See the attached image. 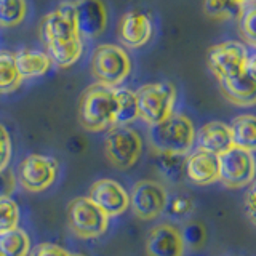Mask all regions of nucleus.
Returning a JSON list of instances; mask_svg holds the SVG:
<instances>
[{"label": "nucleus", "mask_w": 256, "mask_h": 256, "mask_svg": "<svg viewBox=\"0 0 256 256\" xmlns=\"http://www.w3.org/2000/svg\"><path fill=\"white\" fill-rule=\"evenodd\" d=\"M117 86L93 84L85 88L78 102V122L86 132H104L116 126Z\"/></svg>", "instance_id": "f257e3e1"}, {"label": "nucleus", "mask_w": 256, "mask_h": 256, "mask_svg": "<svg viewBox=\"0 0 256 256\" xmlns=\"http://www.w3.org/2000/svg\"><path fill=\"white\" fill-rule=\"evenodd\" d=\"M149 144L156 152L188 156L196 144V126L184 114H173L149 126Z\"/></svg>", "instance_id": "f03ea898"}, {"label": "nucleus", "mask_w": 256, "mask_h": 256, "mask_svg": "<svg viewBox=\"0 0 256 256\" xmlns=\"http://www.w3.org/2000/svg\"><path fill=\"white\" fill-rule=\"evenodd\" d=\"M90 68L96 84L116 88L122 85L130 76L132 60L124 46L101 44L94 48Z\"/></svg>", "instance_id": "7ed1b4c3"}, {"label": "nucleus", "mask_w": 256, "mask_h": 256, "mask_svg": "<svg viewBox=\"0 0 256 256\" xmlns=\"http://www.w3.org/2000/svg\"><path fill=\"white\" fill-rule=\"evenodd\" d=\"M138 116L149 126L162 122L174 112L176 86L172 82H152L141 85L134 92Z\"/></svg>", "instance_id": "20e7f679"}, {"label": "nucleus", "mask_w": 256, "mask_h": 256, "mask_svg": "<svg viewBox=\"0 0 256 256\" xmlns=\"http://www.w3.org/2000/svg\"><path fill=\"white\" fill-rule=\"evenodd\" d=\"M104 152L112 166L128 170L138 164L142 154V140L140 133L128 125L112 126L104 141Z\"/></svg>", "instance_id": "39448f33"}, {"label": "nucleus", "mask_w": 256, "mask_h": 256, "mask_svg": "<svg viewBox=\"0 0 256 256\" xmlns=\"http://www.w3.org/2000/svg\"><path fill=\"white\" fill-rule=\"evenodd\" d=\"M69 228L78 238H98L106 234L109 216L90 197H76L68 208Z\"/></svg>", "instance_id": "423d86ee"}, {"label": "nucleus", "mask_w": 256, "mask_h": 256, "mask_svg": "<svg viewBox=\"0 0 256 256\" xmlns=\"http://www.w3.org/2000/svg\"><path fill=\"white\" fill-rule=\"evenodd\" d=\"M220 181L229 189L250 186L256 178V160L253 152L232 146L218 156Z\"/></svg>", "instance_id": "0eeeda50"}, {"label": "nucleus", "mask_w": 256, "mask_h": 256, "mask_svg": "<svg viewBox=\"0 0 256 256\" xmlns=\"http://www.w3.org/2000/svg\"><path fill=\"white\" fill-rule=\"evenodd\" d=\"M40 37H42L45 46L68 44L82 38L77 28L74 4L64 2L58 8L46 13L40 22Z\"/></svg>", "instance_id": "6e6552de"}, {"label": "nucleus", "mask_w": 256, "mask_h": 256, "mask_svg": "<svg viewBox=\"0 0 256 256\" xmlns=\"http://www.w3.org/2000/svg\"><path fill=\"white\" fill-rule=\"evenodd\" d=\"M248 52L242 42L226 40L218 45H213L206 52L208 68L216 78H226L242 74L246 70Z\"/></svg>", "instance_id": "1a4fd4ad"}, {"label": "nucleus", "mask_w": 256, "mask_h": 256, "mask_svg": "<svg viewBox=\"0 0 256 256\" xmlns=\"http://www.w3.org/2000/svg\"><path fill=\"white\" fill-rule=\"evenodd\" d=\"M168 192L164 184L152 180L138 181L130 192V206L142 221H152L165 213Z\"/></svg>", "instance_id": "9d476101"}, {"label": "nucleus", "mask_w": 256, "mask_h": 256, "mask_svg": "<svg viewBox=\"0 0 256 256\" xmlns=\"http://www.w3.org/2000/svg\"><path fill=\"white\" fill-rule=\"evenodd\" d=\"M60 165L50 156L30 154L20 164L18 176L21 186L29 192H42L52 188L58 178Z\"/></svg>", "instance_id": "9b49d317"}, {"label": "nucleus", "mask_w": 256, "mask_h": 256, "mask_svg": "<svg viewBox=\"0 0 256 256\" xmlns=\"http://www.w3.org/2000/svg\"><path fill=\"white\" fill-rule=\"evenodd\" d=\"M88 197H90L109 218H112V216H120L128 210V206H130V194L125 190L122 184L109 178L94 181L90 188Z\"/></svg>", "instance_id": "f8f14e48"}, {"label": "nucleus", "mask_w": 256, "mask_h": 256, "mask_svg": "<svg viewBox=\"0 0 256 256\" xmlns=\"http://www.w3.org/2000/svg\"><path fill=\"white\" fill-rule=\"evenodd\" d=\"M76 18L78 34L85 38H98L108 28V8L102 0H76Z\"/></svg>", "instance_id": "ddd939ff"}, {"label": "nucleus", "mask_w": 256, "mask_h": 256, "mask_svg": "<svg viewBox=\"0 0 256 256\" xmlns=\"http://www.w3.org/2000/svg\"><path fill=\"white\" fill-rule=\"evenodd\" d=\"M184 176L196 186H210L220 181L218 156L202 149L189 152L184 158Z\"/></svg>", "instance_id": "4468645a"}, {"label": "nucleus", "mask_w": 256, "mask_h": 256, "mask_svg": "<svg viewBox=\"0 0 256 256\" xmlns=\"http://www.w3.org/2000/svg\"><path fill=\"white\" fill-rule=\"evenodd\" d=\"M184 250L181 230L170 222L157 224L146 238L148 256H184Z\"/></svg>", "instance_id": "2eb2a0df"}, {"label": "nucleus", "mask_w": 256, "mask_h": 256, "mask_svg": "<svg viewBox=\"0 0 256 256\" xmlns=\"http://www.w3.org/2000/svg\"><path fill=\"white\" fill-rule=\"evenodd\" d=\"M154 34L152 20L142 12H126L118 22V38L128 48H141Z\"/></svg>", "instance_id": "dca6fc26"}, {"label": "nucleus", "mask_w": 256, "mask_h": 256, "mask_svg": "<svg viewBox=\"0 0 256 256\" xmlns=\"http://www.w3.org/2000/svg\"><path fill=\"white\" fill-rule=\"evenodd\" d=\"M222 96L237 108L256 106V78L248 70L218 80Z\"/></svg>", "instance_id": "f3484780"}, {"label": "nucleus", "mask_w": 256, "mask_h": 256, "mask_svg": "<svg viewBox=\"0 0 256 256\" xmlns=\"http://www.w3.org/2000/svg\"><path fill=\"white\" fill-rule=\"evenodd\" d=\"M197 149L220 156L232 148L230 128L224 122H208L196 132Z\"/></svg>", "instance_id": "a211bd4d"}, {"label": "nucleus", "mask_w": 256, "mask_h": 256, "mask_svg": "<svg viewBox=\"0 0 256 256\" xmlns=\"http://www.w3.org/2000/svg\"><path fill=\"white\" fill-rule=\"evenodd\" d=\"M13 54H14L16 68H18V72L22 77V80L42 77L52 68V60H50V56L46 54V52L22 48V50L16 52Z\"/></svg>", "instance_id": "6ab92c4d"}, {"label": "nucleus", "mask_w": 256, "mask_h": 256, "mask_svg": "<svg viewBox=\"0 0 256 256\" xmlns=\"http://www.w3.org/2000/svg\"><path fill=\"white\" fill-rule=\"evenodd\" d=\"M229 128L232 136V146L245 149L248 152H256V116H237L232 120Z\"/></svg>", "instance_id": "aec40b11"}, {"label": "nucleus", "mask_w": 256, "mask_h": 256, "mask_svg": "<svg viewBox=\"0 0 256 256\" xmlns=\"http://www.w3.org/2000/svg\"><path fill=\"white\" fill-rule=\"evenodd\" d=\"M46 54L50 56L52 64H56L61 69L70 68L76 64L84 53V38H77L74 42L60 44V45H48Z\"/></svg>", "instance_id": "412c9836"}, {"label": "nucleus", "mask_w": 256, "mask_h": 256, "mask_svg": "<svg viewBox=\"0 0 256 256\" xmlns=\"http://www.w3.org/2000/svg\"><path fill=\"white\" fill-rule=\"evenodd\" d=\"M30 250V237L21 228L0 234V256H28Z\"/></svg>", "instance_id": "4be33fe9"}, {"label": "nucleus", "mask_w": 256, "mask_h": 256, "mask_svg": "<svg viewBox=\"0 0 256 256\" xmlns=\"http://www.w3.org/2000/svg\"><path fill=\"white\" fill-rule=\"evenodd\" d=\"M22 84L18 68L14 62V54L10 52H0V94H8L18 90Z\"/></svg>", "instance_id": "5701e85b"}, {"label": "nucleus", "mask_w": 256, "mask_h": 256, "mask_svg": "<svg viewBox=\"0 0 256 256\" xmlns=\"http://www.w3.org/2000/svg\"><path fill=\"white\" fill-rule=\"evenodd\" d=\"M117 118H116V126L122 125H130L134 122L138 116V101H136V94L130 88L117 86Z\"/></svg>", "instance_id": "b1692460"}, {"label": "nucleus", "mask_w": 256, "mask_h": 256, "mask_svg": "<svg viewBox=\"0 0 256 256\" xmlns=\"http://www.w3.org/2000/svg\"><path fill=\"white\" fill-rule=\"evenodd\" d=\"M28 14L26 0H0V28H16Z\"/></svg>", "instance_id": "393cba45"}, {"label": "nucleus", "mask_w": 256, "mask_h": 256, "mask_svg": "<svg viewBox=\"0 0 256 256\" xmlns=\"http://www.w3.org/2000/svg\"><path fill=\"white\" fill-rule=\"evenodd\" d=\"M156 165L158 172L162 173L166 180L180 181L184 176V158L186 156H174V154H164V152H156Z\"/></svg>", "instance_id": "a878e982"}, {"label": "nucleus", "mask_w": 256, "mask_h": 256, "mask_svg": "<svg viewBox=\"0 0 256 256\" xmlns=\"http://www.w3.org/2000/svg\"><path fill=\"white\" fill-rule=\"evenodd\" d=\"M244 8L234 0H204V12L212 20H229L238 16Z\"/></svg>", "instance_id": "bb28decb"}, {"label": "nucleus", "mask_w": 256, "mask_h": 256, "mask_svg": "<svg viewBox=\"0 0 256 256\" xmlns=\"http://www.w3.org/2000/svg\"><path fill=\"white\" fill-rule=\"evenodd\" d=\"M238 30L244 42L256 48V2L244 6L238 14Z\"/></svg>", "instance_id": "cd10ccee"}, {"label": "nucleus", "mask_w": 256, "mask_h": 256, "mask_svg": "<svg viewBox=\"0 0 256 256\" xmlns=\"http://www.w3.org/2000/svg\"><path fill=\"white\" fill-rule=\"evenodd\" d=\"M20 206L12 197L0 198V234L20 228Z\"/></svg>", "instance_id": "c85d7f7f"}, {"label": "nucleus", "mask_w": 256, "mask_h": 256, "mask_svg": "<svg viewBox=\"0 0 256 256\" xmlns=\"http://www.w3.org/2000/svg\"><path fill=\"white\" fill-rule=\"evenodd\" d=\"M181 236L184 246L190 248V250H200L206 242V229L200 221L188 222L181 230Z\"/></svg>", "instance_id": "c756f323"}, {"label": "nucleus", "mask_w": 256, "mask_h": 256, "mask_svg": "<svg viewBox=\"0 0 256 256\" xmlns=\"http://www.w3.org/2000/svg\"><path fill=\"white\" fill-rule=\"evenodd\" d=\"M194 210V198L186 196V194H174V196H168L166 200V206L165 212L168 216L176 220H182L189 216Z\"/></svg>", "instance_id": "7c9ffc66"}, {"label": "nucleus", "mask_w": 256, "mask_h": 256, "mask_svg": "<svg viewBox=\"0 0 256 256\" xmlns=\"http://www.w3.org/2000/svg\"><path fill=\"white\" fill-rule=\"evenodd\" d=\"M12 160V136L6 128L0 124V170L8 168Z\"/></svg>", "instance_id": "2f4dec72"}, {"label": "nucleus", "mask_w": 256, "mask_h": 256, "mask_svg": "<svg viewBox=\"0 0 256 256\" xmlns=\"http://www.w3.org/2000/svg\"><path fill=\"white\" fill-rule=\"evenodd\" d=\"M16 189V176L10 168L0 170V198H8Z\"/></svg>", "instance_id": "473e14b6"}, {"label": "nucleus", "mask_w": 256, "mask_h": 256, "mask_svg": "<svg viewBox=\"0 0 256 256\" xmlns=\"http://www.w3.org/2000/svg\"><path fill=\"white\" fill-rule=\"evenodd\" d=\"M30 256H70V253L60 245L54 244H40L34 250H30Z\"/></svg>", "instance_id": "72a5a7b5"}, {"label": "nucleus", "mask_w": 256, "mask_h": 256, "mask_svg": "<svg viewBox=\"0 0 256 256\" xmlns=\"http://www.w3.org/2000/svg\"><path fill=\"white\" fill-rule=\"evenodd\" d=\"M245 212L248 214V218L252 220V222L256 226V178L250 184L245 197Z\"/></svg>", "instance_id": "f704fd0d"}, {"label": "nucleus", "mask_w": 256, "mask_h": 256, "mask_svg": "<svg viewBox=\"0 0 256 256\" xmlns=\"http://www.w3.org/2000/svg\"><path fill=\"white\" fill-rule=\"evenodd\" d=\"M246 70L256 78V53L248 56V61H246Z\"/></svg>", "instance_id": "c9c22d12"}, {"label": "nucleus", "mask_w": 256, "mask_h": 256, "mask_svg": "<svg viewBox=\"0 0 256 256\" xmlns=\"http://www.w3.org/2000/svg\"><path fill=\"white\" fill-rule=\"evenodd\" d=\"M234 2H237L240 6H246V5H250V4H254L256 2V0H234Z\"/></svg>", "instance_id": "e433bc0d"}, {"label": "nucleus", "mask_w": 256, "mask_h": 256, "mask_svg": "<svg viewBox=\"0 0 256 256\" xmlns=\"http://www.w3.org/2000/svg\"><path fill=\"white\" fill-rule=\"evenodd\" d=\"M70 256H84V254H78V253H70Z\"/></svg>", "instance_id": "4c0bfd02"}]
</instances>
